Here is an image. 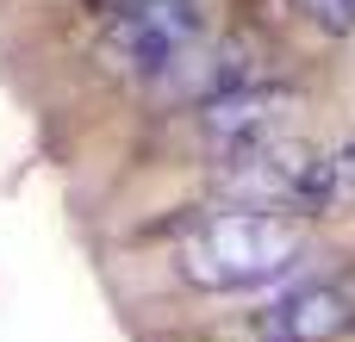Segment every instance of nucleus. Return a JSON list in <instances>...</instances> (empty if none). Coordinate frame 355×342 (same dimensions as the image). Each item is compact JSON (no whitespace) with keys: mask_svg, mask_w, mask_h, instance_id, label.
<instances>
[{"mask_svg":"<svg viewBox=\"0 0 355 342\" xmlns=\"http://www.w3.org/2000/svg\"><path fill=\"white\" fill-rule=\"evenodd\" d=\"M355 330V274L300 280L256 312V342H343Z\"/></svg>","mask_w":355,"mask_h":342,"instance_id":"4","label":"nucleus"},{"mask_svg":"<svg viewBox=\"0 0 355 342\" xmlns=\"http://www.w3.org/2000/svg\"><path fill=\"white\" fill-rule=\"evenodd\" d=\"M94 6H100V12L112 19V12H125V6H144V0H94Z\"/></svg>","mask_w":355,"mask_h":342,"instance_id":"6","label":"nucleus"},{"mask_svg":"<svg viewBox=\"0 0 355 342\" xmlns=\"http://www.w3.org/2000/svg\"><path fill=\"white\" fill-rule=\"evenodd\" d=\"M306 255V237L275 212H212L200 231L181 237V280L200 293H250L281 274H293Z\"/></svg>","mask_w":355,"mask_h":342,"instance_id":"1","label":"nucleus"},{"mask_svg":"<svg viewBox=\"0 0 355 342\" xmlns=\"http://www.w3.org/2000/svg\"><path fill=\"white\" fill-rule=\"evenodd\" d=\"M200 44H212V19L206 0H144L106 19L100 31V56L112 75L125 81H168Z\"/></svg>","mask_w":355,"mask_h":342,"instance_id":"2","label":"nucleus"},{"mask_svg":"<svg viewBox=\"0 0 355 342\" xmlns=\"http://www.w3.org/2000/svg\"><path fill=\"white\" fill-rule=\"evenodd\" d=\"M287 125H293V93H287V87H275V81L231 87V93H218V100H206V106H200V137H206L225 162H237V156H256V150L281 143V137H287Z\"/></svg>","mask_w":355,"mask_h":342,"instance_id":"3","label":"nucleus"},{"mask_svg":"<svg viewBox=\"0 0 355 342\" xmlns=\"http://www.w3.org/2000/svg\"><path fill=\"white\" fill-rule=\"evenodd\" d=\"M318 31H331V37H343V31H355V0H293Z\"/></svg>","mask_w":355,"mask_h":342,"instance_id":"5","label":"nucleus"}]
</instances>
